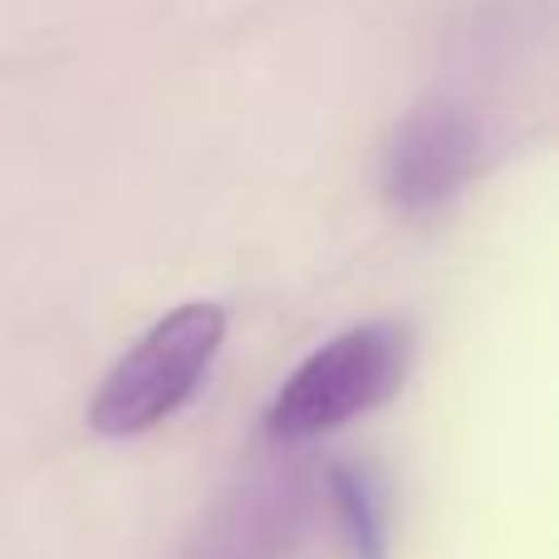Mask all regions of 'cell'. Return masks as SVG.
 Listing matches in <instances>:
<instances>
[{
  "mask_svg": "<svg viewBox=\"0 0 559 559\" xmlns=\"http://www.w3.org/2000/svg\"><path fill=\"white\" fill-rule=\"evenodd\" d=\"M407 364H413V334L397 319L344 329L280 383L265 407V437L305 447L324 432H338L344 423L383 407L403 388Z\"/></svg>",
  "mask_w": 559,
  "mask_h": 559,
  "instance_id": "6da1fadb",
  "label": "cell"
},
{
  "mask_svg": "<svg viewBox=\"0 0 559 559\" xmlns=\"http://www.w3.org/2000/svg\"><path fill=\"white\" fill-rule=\"evenodd\" d=\"M314 496V466L299 447L275 442L271 456L251 462L226 486L177 559H289L309 531Z\"/></svg>",
  "mask_w": 559,
  "mask_h": 559,
  "instance_id": "3957f363",
  "label": "cell"
},
{
  "mask_svg": "<svg viewBox=\"0 0 559 559\" xmlns=\"http://www.w3.org/2000/svg\"><path fill=\"white\" fill-rule=\"evenodd\" d=\"M226 338V309L212 299L177 305L108 368L88 403L98 437H138L177 413L202 388L216 348Z\"/></svg>",
  "mask_w": 559,
  "mask_h": 559,
  "instance_id": "7a4b0ae2",
  "label": "cell"
},
{
  "mask_svg": "<svg viewBox=\"0 0 559 559\" xmlns=\"http://www.w3.org/2000/svg\"><path fill=\"white\" fill-rule=\"evenodd\" d=\"M324 496L334 506L344 540L354 559H388V525H383V491L378 481L354 462L324 466Z\"/></svg>",
  "mask_w": 559,
  "mask_h": 559,
  "instance_id": "5b68a950",
  "label": "cell"
},
{
  "mask_svg": "<svg viewBox=\"0 0 559 559\" xmlns=\"http://www.w3.org/2000/svg\"><path fill=\"white\" fill-rule=\"evenodd\" d=\"M481 133L476 118L452 98H427L397 118L383 143V202L407 222L437 216L476 173Z\"/></svg>",
  "mask_w": 559,
  "mask_h": 559,
  "instance_id": "277c9868",
  "label": "cell"
}]
</instances>
